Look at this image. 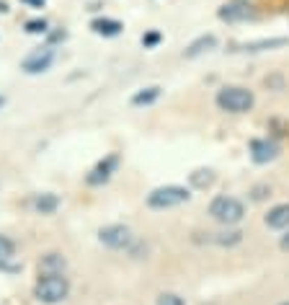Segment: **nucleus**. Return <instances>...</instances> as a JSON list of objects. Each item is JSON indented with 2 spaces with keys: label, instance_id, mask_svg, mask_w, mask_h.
Segmentation results:
<instances>
[{
  "label": "nucleus",
  "instance_id": "aec40b11",
  "mask_svg": "<svg viewBox=\"0 0 289 305\" xmlns=\"http://www.w3.org/2000/svg\"><path fill=\"white\" fill-rule=\"evenodd\" d=\"M157 305H186L183 297H178L176 292H160L157 295Z\"/></svg>",
  "mask_w": 289,
  "mask_h": 305
},
{
  "label": "nucleus",
  "instance_id": "393cba45",
  "mask_svg": "<svg viewBox=\"0 0 289 305\" xmlns=\"http://www.w3.org/2000/svg\"><path fill=\"white\" fill-rule=\"evenodd\" d=\"M279 305H289V300H284V302H279Z\"/></svg>",
  "mask_w": 289,
  "mask_h": 305
},
{
  "label": "nucleus",
  "instance_id": "f257e3e1",
  "mask_svg": "<svg viewBox=\"0 0 289 305\" xmlns=\"http://www.w3.org/2000/svg\"><path fill=\"white\" fill-rule=\"evenodd\" d=\"M70 295V279L65 274H39L34 285V297L44 305H57Z\"/></svg>",
  "mask_w": 289,
  "mask_h": 305
},
{
  "label": "nucleus",
  "instance_id": "f03ea898",
  "mask_svg": "<svg viewBox=\"0 0 289 305\" xmlns=\"http://www.w3.org/2000/svg\"><path fill=\"white\" fill-rule=\"evenodd\" d=\"M256 104V96L253 91H248L243 86H225L217 91V106L222 111H230V114H245L251 111Z\"/></svg>",
  "mask_w": 289,
  "mask_h": 305
},
{
  "label": "nucleus",
  "instance_id": "9b49d317",
  "mask_svg": "<svg viewBox=\"0 0 289 305\" xmlns=\"http://www.w3.org/2000/svg\"><path fill=\"white\" fill-rule=\"evenodd\" d=\"M116 166H119V156H116V152H111V156H106V158L93 168V173L88 176V184H101V181H106V179L116 171Z\"/></svg>",
  "mask_w": 289,
  "mask_h": 305
},
{
  "label": "nucleus",
  "instance_id": "7ed1b4c3",
  "mask_svg": "<svg viewBox=\"0 0 289 305\" xmlns=\"http://www.w3.org/2000/svg\"><path fill=\"white\" fill-rule=\"evenodd\" d=\"M209 215H212L220 225L227 227V225H238V222L245 217V207H243L240 199L227 197V194H220V197L212 199V205H209Z\"/></svg>",
  "mask_w": 289,
  "mask_h": 305
},
{
  "label": "nucleus",
  "instance_id": "f3484780",
  "mask_svg": "<svg viewBox=\"0 0 289 305\" xmlns=\"http://www.w3.org/2000/svg\"><path fill=\"white\" fill-rule=\"evenodd\" d=\"M157 96H160V88H157V86H150V88L137 91V93L132 96V104H135V106H147V104H152Z\"/></svg>",
  "mask_w": 289,
  "mask_h": 305
},
{
  "label": "nucleus",
  "instance_id": "39448f33",
  "mask_svg": "<svg viewBox=\"0 0 289 305\" xmlns=\"http://www.w3.org/2000/svg\"><path fill=\"white\" fill-rule=\"evenodd\" d=\"M98 241L109 248H129L135 238L127 225H106L98 231Z\"/></svg>",
  "mask_w": 289,
  "mask_h": 305
},
{
  "label": "nucleus",
  "instance_id": "a878e982",
  "mask_svg": "<svg viewBox=\"0 0 289 305\" xmlns=\"http://www.w3.org/2000/svg\"><path fill=\"white\" fill-rule=\"evenodd\" d=\"M0 106H3V98H0Z\"/></svg>",
  "mask_w": 289,
  "mask_h": 305
},
{
  "label": "nucleus",
  "instance_id": "a211bd4d",
  "mask_svg": "<svg viewBox=\"0 0 289 305\" xmlns=\"http://www.w3.org/2000/svg\"><path fill=\"white\" fill-rule=\"evenodd\" d=\"M243 241L240 231H227V233H212V243L217 246H238Z\"/></svg>",
  "mask_w": 289,
  "mask_h": 305
},
{
  "label": "nucleus",
  "instance_id": "412c9836",
  "mask_svg": "<svg viewBox=\"0 0 289 305\" xmlns=\"http://www.w3.org/2000/svg\"><path fill=\"white\" fill-rule=\"evenodd\" d=\"M26 31H29V34H44V31H47V21H44V18H34V21L26 23Z\"/></svg>",
  "mask_w": 289,
  "mask_h": 305
},
{
  "label": "nucleus",
  "instance_id": "dca6fc26",
  "mask_svg": "<svg viewBox=\"0 0 289 305\" xmlns=\"http://www.w3.org/2000/svg\"><path fill=\"white\" fill-rule=\"evenodd\" d=\"M189 179H191V184H194L196 189H206V186H212V184H215V171H209V168H199V171H194Z\"/></svg>",
  "mask_w": 289,
  "mask_h": 305
},
{
  "label": "nucleus",
  "instance_id": "f8f14e48",
  "mask_svg": "<svg viewBox=\"0 0 289 305\" xmlns=\"http://www.w3.org/2000/svg\"><path fill=\"white\" fill-rule=\"evenodd\" d=\"M266 225L274 227V231H284V227H289V205L271 207L269 215H266Z\"/></svg>",
  "mask_w": 289,
  "mask_h": 305
},
{
  "label": "nucleus",
  "instance_id": "5701e85b",
  "mask_svg": "<svg viewBox=\"0 0 289 305\" xmlns=\"http://www.w3.org/2000/svg\"><path fill=\"white\" fill-rule=\"evenodd\" d=\"M279 246H281V251H289V233H286V236H281Z\"/></svg>",
  "mask_w": 289,
  "mask_h": 305
},
{
  "label": "nucleus",
  "instance_id": "423d86ee",
  "mask_svg": "<svg viewBox=\"0 0 289 305\" xmlns=\"http://www.w3.org/2000/svg\"><path fill=\"white\" fill-rule=\"evenodd\" d=\"M52 62H55V49H52V47H41V49H34V52L21 62V67H23V72L36 75V72L49 70Z\"/></svg>",
  "mask_w": 289,
  "mask_h": 305
},
{
  "label": "nucleus",
  "instance_id": "4468645a",
  "mask_svg": "<svg viewBox=\"0 0 289 305\" xmlns=\"http://www.w3.org/2000/svg\"><path fill=\"white\" fill-rule=\"evenodd\" d=\"M284 44H289V39H284V36H276V39L248 42V44H243V49H245V52H264V49H279V47H284Z\"/></svg>",
  "mask_w": 289,
  "mask_h": 305
},
{
  "label": "nucleus",
  "instance_id": "9d476101",
  "mask_svg": "<svg viewBox=\"0 0 289 305\" xmlns=\"http://www.w3.org/2000/svg\"><path fill=\"white\" fill-rule=\"evenodd\" d=\"M36 215H52V212H57V207H60V197L57 194H34L29 202H26Z\"/></svg>",
  "mask_w": 289,
  "mask_h": 305
},
{
  "label": "nucleus",
  "instance_id": "2eb2a0df",
  "mask_svg": "<svg viewBox=\"0 0 289 305\" xmlns=\"http://www.w3.org/2000/svg\"><path fill=\"white\" fill-rule=\"evenodd\" d=\"M91 29H93L96 34H101V36H116L124 26H121L116 18H96V21L91 23Z\"/></svg>",
  "mask_w": 289,
  "mask_h": 305
},
{
  "label": "nucleus",
  "instance_id": "0eeeda50",
  "mask_svg": "<svg viewBox=\"0 0 289 305\" xmlns=\"http://www.w3.org/2000/svg\"><path fill=\"white\" fill-rule=\"evenodd\" d=\"M253 16H256V8H253V3H248V0H232V3L220 8L222 21H248Z\"/></svg>",
  "mask_w": 289,
  "mask_h": 305
},
{
  "label": "nucleus",
  "instance_id": "20e7f679",
  "mask_svg": "<svg viewBox=\"0 0 289 305\" xmlns=\"http://www.w3.org/2000/svg\"><path fill=\"white\" fill-rule=\"evenodd\" d=\"M191 194L186 186H176V184H168V186H157L147 194V205L152 210H171V207H178L183 202H189Z\"/></svg>",
  "mask_w": 289,
  "mask_h": 305
},
{
  "label": "nucleus",
  "instance_id": "ddd939ff",
  "mask_svg": "<svg viewBox=\"0 0 289 305\" xmlns=\"http://www.w3.org/2000/svg\"><path fill=\"white\" fill-rule=\"evenodd\" d=\"M215 44H217V39H215V34H206V36H199L196 42H191L189 44V49H186V57H199V55H204V52H209V49H215Z\"/></svg>",
  "mask_w": 289,
  "mask_h": 305
},
{
  "label": "nucleus",
  "instance_id": "6ab92c4d",
  "mask_svg": "<svg viewBox=\"0 0 289 305\" xmlns=\"http://www.w3.org/2000/svg\"><path fill=\"white\" fill-rule=\"evenodd\" d=\"M16 256V243L8 236H0V261H11Z\"/></svg>",
  "mask_w": 289,
  "mask_h": 305
},
{
  "label": "nucleus",
  "instance_id": "1a4fd4ad",
  "mask_svg": "<svg viewBox=\"0 0 289 305\" xmlns=\"http://www.w3.org/2000/svg\"><path fill=\"white\" fill-rule=\"evenodd\" d=\"M65 269H67V259L57 251L44 253L39 261V274H65Z\"/></svg>",
  "mask_w": 289,
  "mask_h": 305
},
{
  "label": "nucleus",
  "instance_id": "6e6552de",
  "mask_svg": "<svg viewBox=\"0 0 289 305\" xmlns=\"http://www.w3.org/2000/svg\"><path fill=\"white\" fill-rule=\"evenodd\" d=\"M279 156V145L274 140H253L251 142V158L256 163H269Z\"/></svg>",
  "mask_w": 289,
  "mask_h": 305
},
{
  "label": "nucleus",
  "instance_id": "b1692460",
  "mask_svg": "<svg viewBox=\"0 0 289 305\" xmlns=\"http://www.w3.org/2000/svg\"><path fill=\"white\" fill-rule=\"evenodd\" d=\"M23 3H29V6H34V8H41V6H44V0H23Z\"/></svg>",
  "mask_w": 289,
  "mask_h": 305
},
{
  "label": "nucleus",
  "instance_id": "4be33fe9",
  "mask_svg": "<svg viewBox=\"0 0 289 305\" xmlns=\"http://www.w3.org/2000/svg\"><path fill=\"white\" fill-rule=\"evenodd\" d=\"M157 42H160V34H157V31H150V34L142 36V44H145V47H155Z\"/></svg>",
  "mask_w": 289,
  "mask_h": 305
}]
</instances>
